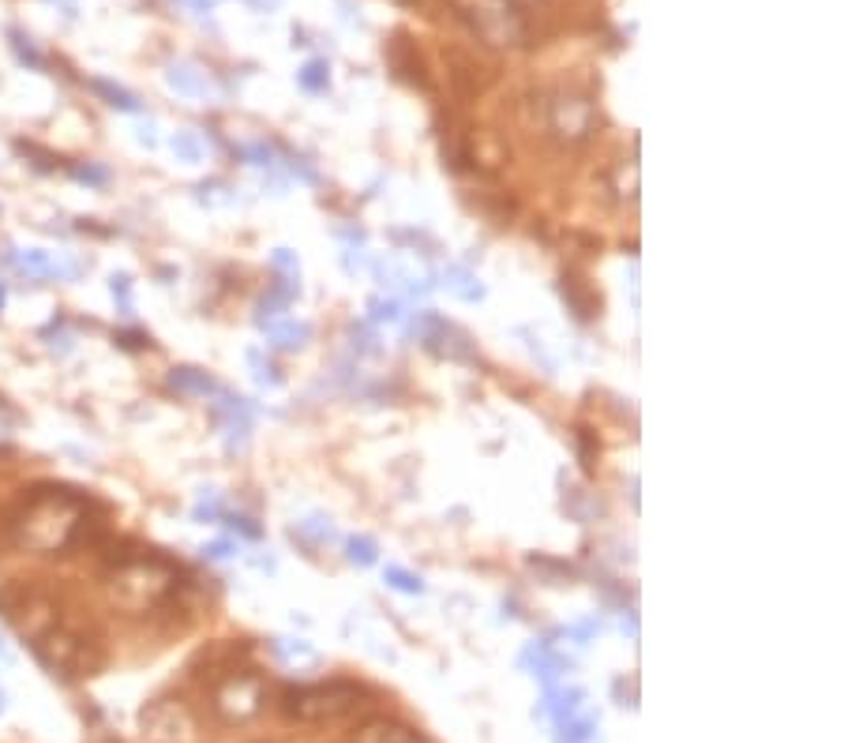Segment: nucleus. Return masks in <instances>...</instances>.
<instances>
[{
	"label": "nucleus",
	"instance_id": "nucleus-1",
	"mask_svg": "<svg viewBox=\"0 0 844 743\" xmlns=\"http://www.w3.org/2000/svg\"><path fill=\"white\" fill-rule=\"evenodd\" d=\"M87 526V507L64 489H42L23 503L12 522V541L31 552H64Z\"/></svg>",
	"mask_w": 844,
	"mask_h": 743
},
{
	"label": "nucleus",
	"instance_id": "nucleus-2",
	"mask_svg": "<svg viewBox=\"0 0 844 743\" xmlns=\"http://www.w3.org/2000/svg\"><path fill=\"white\" fill-rule=\"evenodd\" d=\"M173 583L177 578L169 567L155 564V559H131V564H120L117 575H113V597L131 613H144V608L162 601Z\"/></svg>",
	"mask_w": 844,
	"mask_h": 743
},
{
	"label": "nucleus",
	"instance_id": "nucleus-3",
	"mask_svg": "<svg viewBox=\"0 0 844 743\" xmlns=\"http://www.w3.org/2000/svg\"><path fill=\"white\" fill-rule=\"evenodd\" d=\"M360 688L354 683H316V688H300L286 694V713L297 721H335L357 710Z\"/></svg>",
	"mask_w": 844,
	"mask_h": 743
},
{
	"label": "nucleus",
	"instance_id": "nucleus-4",
	"mask_svg": "<svg viewBox=\"0 0 844 743\" xmlns=\"http://www.w3.org/2000/svg\"><path fill=\"white\" fill-rule=\"evenodd\" d=\"M34 653L42 657L45 669L53 672H91L98 664V653L83 635L68 631V627L53 624L42 635H34Z\"/></svg>",
	"mask_w": 844,
	"mask_h": 743
},
{
	"label": "nucleus",
	"instance_id": "nucleus-5",
	"mask_svg": "<svg viewBox=\"0 0 844 743\" xmlns=\"http://www.w3.org/2000/svg\"><path fill=\"white\" fill-rule=\"evenodd\" d=\"M267 688L255 672H233L214 688V713L225 725H249L263 713Z\"/></svg>",
	"mask_w": 844,
	"mask_h": 743
},
{
	"label": "nucleus",
	"instance_id": "nucleus-6",
	"mask_svg": "<svg viewBox=\"0 0 844 743\" xmlns=\"http://www.w3.org/2000/svg\"><path fill=\"white\" fill-rule=\"evenodd\" d=\"M548 132L559 143H582L597 132V106L585 94L574 91H559L552 102H548Z\"/></svg>",
	"mask_w": 844,
	"mask_h": 743
},
{
	"label": "nucleus",
	"instance_id": "nucleus-7",
	"mask_svg": "<svg viewBox=\"0 0 844 743\" xmlns=\"http://www.w3.org/2000/svg\"><path fill=\"white\" fill-rule=\"evenodd\" d=\"M139 725H144V736L150 743H199V725L192 710L177 699L150 702L144 718H139Z\"/></svg>",
	"mask_w": 844,
	"mask_h": 743
},
{
	"label": "nucleus",
	"instance_id": "nucleus-8",
	"mask_svg": "<svg viewBox=\"0 0 844 743\" xmlns=\"http://www.w3.org/2000/svg\"><path fill=\"white\" fill-rule=\"evenodd\" d=\"M413 338L421 346H429L435 357H447V360H462V365H473L477 354H473V338L466 335L462 327H454L443 316H432V312H421L413 320Z\"/></svg>",
	"mask_w": 844,
	"mask_h": 743
},
{
	"label": "nucleus",
	"instance_id": "nucleus-9",
	"mask_svg": "<svg viewBox=\"0 0 844 743\" xmlns=\"http://www.w3.org/2000/svg\"><path fill=\"white\" fill-rule=\"evenodd\" d=\"M211 409H214L218 428L225 432V443L244 447V440H249V432H252V406L244 402V398H233V395H225V390H218Z\"/></svg>",
	"mask_w": 844,
	"mask_h": 743
},
{
	"label": "nucleus",
	"instance_id": "nucleus-10",
	"mask_svg": "<svg viewBox=\"0 0 844 743\" xmlns=\"http://www.w3.org/2000/svg\"><path fill=\"white\" fill-rule=\"evenodd\" d=\"M12 266L23 279L31 282H53V279H68L75 266H68L64 260H56L53 252L45 248H23V252H12Z\"/></svg>",
	"mask_w": 844,
	"mask_h": 743
},
{
	"label": "nucleus",
	"instance_id": "nucleus-11",
	"mask_svg": "<svg viewBox=\"0 0 844 743\" xmlns=\"http://www.w3.org/2000/svg\"><path fill=\"white\" fill-rule=\"evenodd\" d=\"M166 83L169 91H177L180 98H207L214 87H211V75H207L199 64H169L166 69Z\"/></svg>",
	"mask_w": 844,
	"mask_h": 743
},
{
	"label": "nucleus",
	"instance_id": "nucleus-12",
	"mask_svg": "<svg viewBox=\"0 0 844 743\" xmlns=\"http://www.w3.org/2000/svg\"><path fill=\"white\" fill-rule=\"evenodd\" d=\"M354 743H424V740L410 725H402V721L372 718L354 732Z\"/></svg>",
	"mask_w": 844,
	"mask_h": 743
},
{
	"label": "nucleus",
	"instance_id": "nucleus-13",
	"mask_svg": "<svg viewBox=\"0 0 844 743\" xmlns=\"http://www.w3.org/2000/svg\"><path fill=\"white\" fill-rule=\"evenodd\" d=\"M267 342L274 349H300L305 342L312 338V327L308 323H297V320H278V323H267Z\"/></svg>",
	"mask_w": 844,
	"mask_h": 743
},
{
	"label": "nucleus",
	"instance_id": "nucleus-14",
	"mask_svg": "<svg viewBox=\"0 0 844 743\" xmlns=\"http://www.w3.org/2000/svg\"><path fill=\"white\" fill-rule=\"evenodd\" d=\"M169 387H177L180 395H199V398H214L218 387L207 372H199V368H173L169 372Z\"/></svg>",
	"mask_w": 844,
	"mask_h": 743
},
{
	"label": "nucleus",
	"instance_id": "nucleus-15",
	"mask_svg": "<svg viewBox=\"0 0 844 743\" xmlns=\"http://www.w3.org/2000/svg\"><path fill=\"white\" fill-rule=\"evenodd\" d=\"M443 290H447L451 297H458V301H481L485 297V285H481L477 274L466 271V266H447V271H443Z\"/></svg>",
	"mask_w": 844,
	"mask_h": 743
},
{
	"label": "nucleus",
	"instance_id": "nucleus-16",
	"mask_svg": "<svg viewBox=\"0 0 844 743\" xmlns=\"http://www.w3.org/2000/svg\"><path fill=\"white\" fill-rule=\"evenodd\" d=\"M526 664L534 669V676H537L540 683H548V688H552V680H556L559 672H567V661L559 653L548 650L545 642L529 646V650H526Z\"/></svg>",
	"mask_w": 844,
	"mask_h": 743
},
{
	"label": "nucleus",
	"instance_id": "nucleus-17",
	"mask_svg": "<svg viewBox=\"0 0 844 743\" xmlns=\"http://www.w3.org/2000/svg\"><path fill=\"white\" fill-rule=\"evenodd\" d=\"M169 147H173L177 161H188V166H196V161H203V155H207L203 139H199V132H188V128L173 132V136H169Z\"/></svg>",
	"mask_w": 844,
	"mask_h": 743
},
{
	"label": "nucleus",
	"instance_id": "nucleus-18",
	"mask_svg": "<svg viewBox=\"0 0 844 743\" xmlns=\"http://www.w3.org/2000/svg\"><path fill=\"white\" fill-rule=\"evenodd\" d=\"M274 653L286 664H312L316 661V650L305 642V638H274Z\"/></svg>",
	"mask_w": 844,
	"mask_h": 743
},
{
	"label": "nucleus",
	"instance_id": "nucleus-19",
	"mask_svg": "<svg viewBox=\"0 0 844 743\" xmlns=\"http://www.w3.org/2000/svg\"><path fill=\"white\" fill-rule=\"evenodd\" d=\"M593 729H597L593 718H567V721H559L556 743H590Z\"/></svg>",
	"mask_w": 844,
	"mask_h": 743
},
{
	"label": "nucleus",
	"instance_id": "nucleus-20",
	"mask_svg": "<svg viewBox=\"0 0 844 743\" xmlns=\"http://www.w3.org/2000/svg\"><path fill=\"white\" fill-rule=\"evenodd\" d=\"M94 87V94H102V98L109 102L113 109H125V113H139V102H136V94H128L125 87H113L109 80H94L91 83Z\"/></svg>",
	"mask_w": 844,
	"mask_h": 743
},
{
	"label": "nucleus",
	"instance_id": "nucleus-21",
	"mask_svg": "<svg viewBox=\"0 0 844 743\" xmlns=\"http://www.w3.org/2000/svg\"><path fill=\"white\" fill-rule=\"evenodd\" d=\"M297 83L305 87L308 94H324L330 87V69L327 61H308L305 69L297 72Z\"/></svg>",
	"mask_w": 844,
	"mask_h": 743
},
{
	"label": "nucleus",
	"instance_id": "nucleus-22",
	"mask_svg": "<svg viewBox=\"0 0 844 743\" xmlns=\"http://www.w3.org/2000/svg\"><path fill=\"white\" fill-rule=\"evenodd\" d=\"M293 537H305L312 545H327V541H335L338 533L324 519H308V522H297V526H293Z\"/></svg>",
	"mask_w": 844,
	"mask_h": 743
},
{
	"label": "nucleus",
	"instance_id": "nucleus-23",
	"mask_svg": "<svg viewBox=\"0 0 844 743\" xmlns=\"http://www.w3.org/2000/svg\"><path fill=\"white\" fill-rule=\"evenodd\" d=\"M346 556H349V564H357V567H372L379 559V548H376L372 537H349L346 541Z\"/></svg>",
	"mask_w": 844,
	"mask_h": 743
},
{
	"label": "nucleus",
	"instance_id": "nucleus-24",
	"mask_svg": "<svg viewBox=\"0 0 844 743\" xmlns=\"http://www.w3.org/2000/svg\"><path fill=\"white\" fill-rule=\"evenodd\" d=\"M383 583L391 586V589H398V594H424L421 578L410 575V571H402V567H387L383 571Z\"/></svg>",
	"mask_w": 844,
	"mask_h": 743
},
{
	"label": "nucleus",
	"instance_id": "nucleus-25",
	"mask_svg": "<svg viewBox=\"0 0 844 743\" xmlns=\"http://www.w3.org/2000/svg\"><path fill=\"white\" fill-rule=\"evenodd\" d=\"M249 365L255 368V384L260 387H278L282 384L278 368H274L271 360H263V354H249Z\"/></svg>",
	"mask_w": 844,
	"mask_h": 743
},
{
	"label": "nucleus",
	"instance_id": "nucleus-26",
	"mask_svg": "<svg viewBox=\"0 0 844 743\" xmlns=\"http://www.w3.org/2000/svg\"><path fill=\"white\" fill-rule=\"evenodd\" d=\"M196 519L199 522H214V519H222V503H218V492L214 489H207L203 495H199V503H196Z\"/></svg>",
	"mask_w": 844,
	"mask_h": 743
},
{
	"label": "nucleus",
	"instance_id": "nucleus-27",
	"mask_svg": "<svg viewBox=\"0 0 844 743\" xmlns=\"http://www.w3.org/2000/svg\"><path fill=\"white\" fill-rule=\"evenodd\" d=\"M241 155L249 158L255 169H274V150L267 147V143H252V147H244Z\"/></svg>",
	"mask_w": 844,
	"mask_h": 743
},
{
	"label": "nucleus",
	"instance_id": "nucleus-28",
	"mask_svg": "<svg viewBox=\"0 0 844 743\" xmlns=\"http://www.w3.org/2000/svg\"><path fill=\"white\" fill-rule=\"evenodd\" d=\"M109 290H113V297L120 301V308H125V316H128V312H131V279H128V274H113Z\"/></svg>",
	"mask_w": 844,
	"mask_h": 743
},
{
	"label": "nucleus",
	"instance_id": "nucleus-29",
	"mask_svg": "<svg viewBox=\"0 0 844 743\" xmlns=\"http://www.w3.org/2000/svg\"><path fill=\"white\" fill-rule=\"evenodd\" d=\"M72 177L83 180V185H106V180H109V174L102 166H75Z\"/></svg>",
	"mask_w": 844,
	"mask_h": 743
},
{
	"label": "nucleus",
	"instance_id": "nucleus-30",
	"mask_svg": "<svg viewBox=\"0 0 844 743\" xmlns=\"http://www.w3.org/2000/svg\"><path fill=\"white\" fill-rule=\"evenodd\" d=\"M372 312L379 323H398L402 320V308H398V301H372Z\"/></svg>",
	"mask_w": 844,
	"mask_h": 743
},
{
	"label": "nucleus",
	"instance_id": "nucleus-31",
	"mask_svg": "<svg viewBox=\"0 0 844 743\" xmlns=\"http://www.w3.org/2000/svg\"><path fill=\"white\" fill-rule=\"evenodd\" d=\"M225 522L241 533V537H249V541H255L260 537V526H252V519H244V514H225Z\"/></svg>",
	"mask_w": 844,
	"mask_h": 743
},
{
	"label": "nucleus",
	"instance_id": "nucleus-32",
	"mask_svg": "<svg viewBox=\"0 0 844 743\" xmlns=\"http://www.w3.org/2000/svg\"><path fill=\"white\" fill-rule=\"evenodd\" d=\"M207 556H211V559H225V556H233V545H230V541H218V545L207 548Z\"/></svg>",
	"mask_w": 844,
	"mask_h": 743
},
{
	"label": "nucleus",
	"instance_id": "nucleus-33",
	"mask_svg": "<svg viewBox=\"0 0 844 743\" xmlns=\"http://www.w3.org/2000/svg\"><path fill=\"white\" fill-rule=\"evenodd\" d=\"M252 8H260V12H274V8L282 4V0H249Z\"/></svg>",
	"mask_w": 844,
	"mask_h": 743
},
{
	"label": "nucleus",
	"instance_id": "nucleus-34",
	"mask_svg": "<svg viewBox=\"0 0 844 743\" xmlns=\"http://www.w3.org/2000/svg\"><path fill=\"white\" fill-rule=\"evenodd\" d=\"M8 661H12V646H8L4 638H0V664H8Z\"/></svg>",
	"mask_w": 844,
	"mask_h": 743
},
{
	"label": "nucleus",
	"instance_id": "nucleus-35",
	"mask_svg": "<svg viewBox=\"0 0 844 743\" xmlns=\"http://www.w3.org/2000/svg\"><path fill=\"white\" fill-rule=\"evenodd\" d=\"M8 713V691H4V683H0V718Z\"/></svg>",
	"mask_w": 844,
	"mask_h": 743
},
{
	"label": "nucleus",
	"instance_id": "nucleus-36",
	"mask_svg": "<svg viewBox=\"0 0 844 743\" xmlns=\"http://www.w3.org/2000/svg\"><path fill=\"white\" fill-rule=\"evenodd\" d=\"M0 308H4V282H0Z\"/></svg>",
	"mask_w": 844,
	"mask_h": 743
}]
</instances>
